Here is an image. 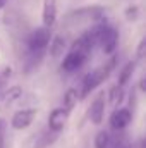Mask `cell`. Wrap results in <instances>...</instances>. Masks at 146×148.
<instances>
[{
  "label": "cell",
  "instance_id": "1",
  "mask_svg": "<svg viewBox=\"0 0 146 148\" xmlns=\"http://www.w3.org/2000/svg\"><path fill=\"white\" fill-rule=\"evenodd\" d=\"M115 64H117V59L113 57V59H110L105 66H100V67H96L95 71H91L89 74H86V76L83 77V81H81V88L77 90L79 98H81V100L86 98V97H88L91 91H95L103 81H107L110 73H112L113 67H115Z\"/></svg>",
  "mask_w": 146,
  "mask_h": 148
},
{
  "label": "cell",
  "instance_id": "2",
  "mask_svg": "<svg viewBox=\"0 0 146 148\" xmlns=\"http://www.w3.org/2000/svg\"><path fill=\"white\" fill-rule=\"evenodd\" d=\"M50 40H52L50 28H46V26L38 28L31 33V36L28 40V48H29V52H45Z\"/></svg>",
  "mask_w": 146,
  "mask_h": 148
},
{
  "label": "cell",
  "instance_id": "3",
  "mask_svg": "<svg viewBox=\"0 0 146 148\" xmlns=\"http://www.w3.org/2000/svg\"><path fill=\"white\" fill-rule=\"evenodd\" d=\"M36 114H38L36 109H21V110H17L14 115H12V119H10L12 129H16V131L28 129V127L33 124Z\"/></svg>",
  "mask_w": 146,
  "mask_h": 148
},
{
  "label": "cell",
  "instance_id": "4",
  "mask_svg": "<svg viewBox=\"0 0 146 148\" xmlns=\"http://www.w3.org/2000/svg\"><path fill=\"white\" fill-rule=\"evenodd\" d=\"M98 43L102 45V50L107 53V55H112L119 45V31L115 28H110V26H103L102 28V33H100V40Z\"/></svg>",
  "mask_w": 146,
  "mask_h": 148
},
{
  "label": "cell",
  "instance_id": "5",
  "mask_svg": "<svg viewBox=\"0 0 146 148\" xmlns=\"http://www.w3.org/2000/svg\"><path fill=\"white\" fill-rule=\"evenodd\" d=\"M132 112L129 110V109H126V107H117V109H113V112L110 114V127L112 129H115V131H122V129H126L129 124H131V121H132Z\"/></svg>",
  "mask_w": 146,
  "mask_h": 148
},
{
  "label": "cell",
  "instance_id": "6",
  "mask_svg": "<svg viewBox=\"0 0 146 148\" xmlns=\"http://www.w3.org/2000/svg\"><path fill=\"white\" fill-rule=\"evenodd\" d=\"M88 57H89L88 53H83V52H77V50H69V53L62 60V71H65V73L79 71L86 64Z\"/></svg>",
  "mask_w": 146,
  "mask_h": 148
},
{
  "label": "cell",
  "instance_id": "7",
  "mask_svg": "<svg viewBox=\"0 0 146 148\" xmlns=\"http://www.w3.org/2000/svg\"><path fill=\"white\" fill-rule=\"evenodd\" d=\"M88 115H89V121L95 126H100L103 122V117H105V93H98L95 97V100L91 102Z\"/></svg>",
  "mask_w": 146,
  "mask_h": 148
},
{
  "label": "cell",
  "instance_id": "8",
  "mask_svg": "<svg viewBox=\"0 0 146 148\" xmlns=\"http://www.w3.org/2000/svg\"><path fill=\"white\" fill-rule=\"evenodd\" d=\"M69 114L71 112H67L65 109H53L48 114V129L60 134V131L65 127L69 121Z\"/></svg>",
  "mask_w": 146,
  "mask_h": 148
},
{
  "label": "cell",
  "instance_id": "9",
  "mask_svg": "<svg viewBox=\"0 0 146 148\" xmlns=\"http://www.w3.org/2000/svg\"><path fill=\"white\" fill-rule=\"evenodd\" d=\"M41 19H43V26H46V28L55 24V21H57V0H45L43 2Z\"/></svg>",
  "mask_w": 146,
  "mask_h": 148
},
{
  "label": "cell",
  "instance_id": "10",
  "mask_svg": "<svg viewBox=\"0 0 146 148\" xmlns=\"http://www.w3.org/2000/svg\"><path fill=\"white\" fill-rule=\"evenodd\" d=\"M23 97V88L21 86H10L3 95H0V109H5V107H10L12 103H16L19 98Z\"/></svg>",
  "mask_w": 146,
  "mask_h": 148
},
{
  "label": "cell",
  "instance_id": "11",
  "mask_svg": "<svg viewBox=\"0 0 146 148\" xmlns=\"http://www.w3.org/2000/svg\"><path fill=\"white\" fill-rule=\"evenodd\" d=\"M107 98H108V103L112 109H117L122 102H124V86H119V84H113L107 93Z\"/></svg>",
  "mask_w": 146,
  "mask_h": 148
},
{
  "label": "cell",
  "instance_id": "12",
  "mask_svg": "<svg viewBox=\"0 0 146 148\" xmlns=\"http://www.w3.org/2000/svg\"><path fill=\"white\" fill-rule=\"evenodd\" d=\"M57 138H59V133H53V131L46 129V131L40 133V136L35 141V148H48L50 145H53L57 141Z\"/></svg>",
  "mask_w": 146,
  "mask_h": 148
},
{
  "label": "cell",
  "instance_id": "13",
  "mask_svg": "<svg viewBox=\"0 0 146 148\" xmlns=\"http://www.w3.org/2000/svg\"><path fill=\"white\" fill-rule=\"evenodd\" d=\"M136 66H138V60H129L122 69H120V73H119V86H126L129 81H131V77H132V74L136 71Z\"/></svg>",
  "mask_w": 146,
  "mask_h": 148
},
{
  "label": "cell",
  "instance_id": "14",
  "mask_svg": "<svg viewBox=\"0 0 146 148\" xmlns=\"http://www.w3.org/2000/svg\"><path fill=\"white\" fill-rule=\"evenodd\" d=\"M77 100H79V93H77V88H67L65 93H64V107L67 112H72V109L77 105Z\"/></svg>",
  "mask_w": 146,
  "mask_h": 148
},
{
  "label": "cell",
  "instance_id": "15",
  "mask_svg": "<svg viewBox=\"0 0 146 148\" xmlns=\"http://www.w3.org/2000/svg\"><path fill=\"white\" fill-rule=\"evenodd\" d=\"M50 55L52 57H60V55H64V50H65V40L62 36H55L50 40Z\"/></svg>",
  "mask_w": 146,
  "mask_h": 148
},
{
  "label": "cell",
  "instance_id": "16",
  "mask_svg": "<svg viewBox=\"0 0 146 148\" xmlns=\"http://www.w3.org/2000/svg\"><path fill=\"white\" fill-rule=\"evenodd\" d=\"M108 145H110V134L105 129L98 131L96 136H95V148H108Z\"/></svg>",
  "mask_w": 146,
  "mask_h": 148
},
{
  "label": "cell",
  "instance_id": "17",
  "mask_svg": "<svg viewBox=\"0 0 146 148\" xmlns=\"http://www.w3.org/2000/svg\"><path fill=\"white\" fill-rule=\"evenodd\" d=\"M146 53V40H141L138 48H136V60H141Z\"/></svg>",
  "mask_w": 146,
  "mask_h": 148
},
{
  "label": "cell",
  "instance_id": "18",
  "mask_svg": "<svg viewBox=\"0 0 146 148\" xmlns=\"http://www.w3.org/2000/svg\"><path fill=\"white\" fill-rule=\"evenodd\" d=\"M3 129H5V121L0 119V138H2V134H3Z\"/></svg>",
  "mask_w": 146,
  "mask_h": 148
},
{
  "label": "cell",
  "instance_id": "19",
  "mask_svg": "<svg viewBox=\"0 0 146 148\" xmlns=\"http://www.w3.org/2000/svg\"><path fill=\"white\" fill-rule=\"evenodd\" d=\"M139 90H141L143 93L146 91V88H145V77H141V79H139Z\"/></svg>",
  "mask_w": 146,
  "mask_h": 148
},
{
  "label": "cell",
  "instance_id": "20",
  "mask_svg": "<svg viewBox=\"0 0 146 148\" xmlns=\"http://www.w3.org/2000/svg\"><path fill=\"white\" fill-rule=\"evenodd\" d=\"M5 3H7V0H0V9H2V7H3Z\"/></svg>",
  "mask_w": 146,
  "mask_h": 148
},
{
  "label": "cell",
  "instance_id": "21",
  "mask_svg": "<svg viewBox=\"0 0 146 148\" xmlns=\"http://www.w3.org/2000/svg\"><path fill=\"white\" fill-rule=\"evenodd\" d=\"M119 148H131V147H129V145H120Z\"/></svg>",
  "mask_w": 146,
  "mask_h": 148
}]
</instances>
